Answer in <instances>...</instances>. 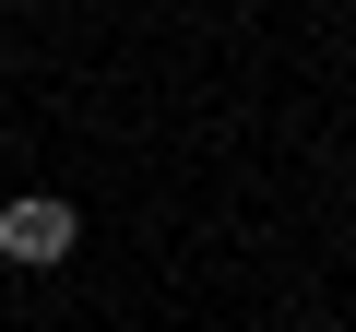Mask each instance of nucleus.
Here are the masks:
<instances>
[{
    "label": "nucleus",
    "mask_w": 356,
    "mask_h": 332,
    "mask_svg": "<svg viewBox=\"0 0 356 332\" xmlns=\"http://www.w3.org/2000/svg\"><path fill=\"white\" fill-rule=\"evenodd\" d=\"M72 238H83V226H72V202H48V190H36V202H0V261H13V273L72 261Z\"/></svg>",
    "instance_id": "obj_1"
}]
</instances>
